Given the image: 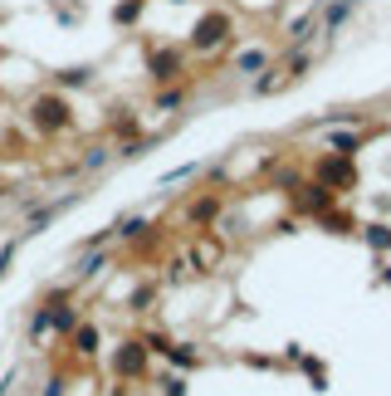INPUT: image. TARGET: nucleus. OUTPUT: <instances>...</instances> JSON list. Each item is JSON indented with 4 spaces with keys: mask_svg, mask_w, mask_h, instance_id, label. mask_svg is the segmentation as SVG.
<instances>
[{
    "mask_svg": "<svg viewBox=\"0 0 391 396\" xmlns=\"http://www.w3.org/2000/svg\"><path fill=\"white\" fill-rule=\"evenodd\" d=\"M220 34H225V20H220V15H210V20L196 30V44H215Z\"/></svg>",
    "mask_w": 391,
    "mask_h": 396,
    "instance_id": "f257e3e1",
    "label": "nucleus"
},
{
    "mask_svg": "<svg viewBox=\"0 0 391 396\" xmlns=\"http://www.w3.org/2000/svg\"><path fill=\"white\" fill-rule=\"evenodd\" d=\"M34 113H39V127H59V122H64V108H59V103H39Z\"/></svg>",
    "mask_w": 391,
    "mask_h": 396,
    "instance_id": "f03ea898",
    "label": "nucleus"
}]
</instances>
